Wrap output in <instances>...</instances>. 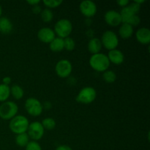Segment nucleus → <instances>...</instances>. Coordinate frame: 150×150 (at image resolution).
Listing matches in <instances>:
<instances>
[{"label": "nucleus", "mask_w": 150, "mask_h": 150, "mask_svg": "<svg viewBox=\"0 0 150 150\" xmlns=\"http://www.w3.org/2000/svg\"><path fill=\"white\" fill-rule=\"evenodd\" d=\"M133 34V27L129 23H122L119 29V35L123 39H128L131 38Z\"/></svg>", "instance_id": "dca6fc26"}, {"label": "nucleus", "mask_w": 150, "mask_h": 150, "mask_svg": "<svg viewBox=\"0 0 150 150\" xmlns=\"http://www.w3.org/2000/svg\"><path fill=\"white\" fill-rule=\"evenodd\" d=\"M56 150H73V149L67 145H60L56 149Z\"/></svg>", "instance_id": "72a5a7b5"}, {"label": "nucleus", "mask_w": 150, "mask_h": 150, "mask_svg": "<svg viewBox=\"0 0 150 150\" xmlns=\"http://www.w3.org/2000/svg\"><path fill=\"white\" fill-rule=\"evenodd\" d=\"M26 2L33 7V6L38 5V4L40 2V0H28V1H26Z\"/></svg>", "instance_id": "f704fd0d"}, {"label": "nucleus", "mask_w": 150, "mask_h": 150, "mask_svg": "<svg viewBox=\"0 0 150 150\" xmlns=\"http://www.w3.org/2000/svg\"><path fill=\"white\" fill-rule=\"evenodd\" d=\"M102 47V43H101L100 39L99 38H92L88 42V50L92 55L100 52Z\"/></svg>", "instance_id": "2eb2a0df"}, {"label": "nucleus", "mask_w": 150, "mask_h": 150, "mask_svg": "<svg viewBox=\"0 0 150 150\" xmlns=\"http://www.w3.org/2000/svg\"><path fill=\"white\" fill-rule=\"evenodd\" d=\"M107 57H108L110 63L111 62L114 64H117V65L122 64L125 60L124 54L120 50L118 49L109 51Z\"/></svg>", "instance_id": "4468645a"}, {"label": "nucleus", "mask_w": 150, "mask_h": 150, "mask_svg": "<svg viewBox=\"0 0 150 150\" xmlns=\"http://www.w3.org/2000/svg\"><path fill=\"white\" fill-rule=\"evenodd\" d=\"M54 32L58 38L64 39L68 38L73 31V24L68 19L62 18L59 20L54 26Z\"/></svg>", "instance_id": "7ed1b4c3"}, {"label": "nucleus", "mask_w": 150, "mask_h": 150, "mask_svg": "<svg viewBox=\"0 0 150 150\" xmlns=\"http://www.w3.org/2000/svg\"><path fill=\"white\" fill-rule=\"evenodd\" d=\"M41 124H42V127H43V128L45 130H51L55 128L57 123H56V121L53 118L47 117V118H45L44 120H42Z\"/></svg>", "instance_id": "b1692460"}, {"label": "nucleus", "mask_w": 150, "mask_h": 150, "mask_svg": "<svg viewBox=\"0 0 150 150\" xmlns=\"http://www.w3.org/2000/svg\"><path fill=\"white\" fill-rule=\"evenodd\" d=\"M18 107L13 101H5L0 105V118L4 120H10L16 117Z\"/></svg>", "instance_id": "20e7f679"}, {"label": "nucleus", "mask_w": 150, "mask_h": 150, "mask_svg": "<svg viewBox=\"0 0 150 150\" xmlns=\"http://www.w3.org/2000/svg\"><path fill=\"white\" fill-rule=\"evenodd\" d=\"M136 38L139 42L143 45H147L150 42V30L148 28L142 27L136 32Z\"/></svg>", "instance_id": "ddd939ff"}, {"label": "nucleus", "mask_w": 150, "mask_h": 150, "mask_svg": "<svg viewBox=\"0 0 150 150\" xmlns=\"http://www.w3.org/2000/svg\"><path fill=\"white\" fill-rule=\"evenodd\" d=\"M89 62L90 67L94 70L103 73L108 70L111 64L107 55L102 53H98L91 56Z\"/></svg>", "instance_id": "f257e3e1"}, {"label": "nucleus", "mask_w": 150, "mask_h": 150, "mask_svg": "<svg viewBox=\"0 0 150 150\" xmlns=\"http://www.w3.org/2000/svg\"><path fill=\"white\" fill-rule=\"evenodd\" d=\"M120 13L122 18V23H129V22L130 21L132 18L136 15L132 11V10L130 8V7L128 5L127 7H123Z\"/></svg>", "instance_id": "6ab92c4d"}, {"label": "nucleus", "mask_w": 150, "mask_h": 150, "mask_svg": "<svg viewBox=\"0 0 150 150\" xmlns=\"http://www.w3.org/2000/svg\"><path fill=\"white\" fill-rule=\"evenodd\" d=\"M79 9L82 15L87 18L93 17L96 14L98 10L96 4L90 0L81 1L79 6Z\"/></svg>", "instance_id": "9d476101"}, {"label": "nucleus", "mask_w": 150, "mask_h": 150, "mask_svg": "<svg viewBox=\"0 0 150 150\" xmlns=\"http://www.w3.org/2000/svg\"><path fill=\"white\" fill-rule=\"evenodd\" d=\"M38 38L42 42L49 44L56 38V34L51 28L42 27L38 31Z\"/></svg>", "instance_id": "f8f14e48"}, {"label": "nucleus", "mask_w": 150, "mask_h": 150, "mask_svg": "<svg viewBox=\"0 0 150 150\" xmlns=\"http://www.w3.org/2000/svg\"><path fill=\"white\" fill-rule=\"evenodd\" d=\"M128 6L130 7V8L131 9L132 11H133L135 14L138 15V13L140 11L141 5H139V4H138L136 2H133L131 3V4H129Z\"/></svg>", "instance_id": "c85d7f7f"}, {"label": "nucleus", "mask_w": 150, "mask_h": 150, "mask_svg": "<svg viewBox=\"0 0 150 150\" xmlns=\"http://www.w3.org/2000/svg\"><path fill=\"white\" fill-rule=\"evenodd\" d=\"M97 98L96 89L92 86L82 88L76 97V101L82 104H89L95 100Z\"/></svg>", "instance_id": "39448f33"}, {"label": "nucleus", "mask_w": 150, "mask_h": 150, "mask_svg": "<svg viewBox=\"0 0 150 150\" xmlns=\"http://www.w3.org/2000/svg\"><path fill=\"white\" fill-rule=\"evenodd\" d=\"M26 111L32 117H38L41 115L43 111V105L39 100L35 98H29L26 100L24 104Z\"/></svg>", "instance_id": "0eeeda50"}, {"label": "nucleus", "mask_w": 150, "mask_h": 150, "mask_svg": "<svg viewBox=\"0 0 150 150\" xmlns=\"http://www.w3.org/2000/svg\"><path fill=\"white\" fill-rule=\"evenodd\" d=\"M26 150H42V148L39 143L35 141H32L29 142L26 146Z\"/></svg>", "instance_id": "cd10ccee"}, {"label": "nucleus", "mask_w": 150, "mask_h": 150, "mask_svg": "<svg viewBox=\"0 0 150 150\" xmlns=\"http://www.w3.org/2000/svg\"><path fill=\"white\" fill-rule=\"evenodd\" d=\"M49 48L54 52H60L64 50V39L57 37L49 43Z\"/></svg>", "instance_id": "a211bd4d"}, {"label": "nucleus", "mask_w": 150, "mask_h": 150, "mask_svg": "<svg viewBox=\"0 0 150 150\" xmlns=\"http://www.w3.org/2000/svg\"><path fill=\"white\" fill-rule=\"evenodd\" d=\"M104 19L107 24L111 26H120L122 23V18L120 13L114 10L107 11L104 16Z\"/></svg>", "instance_id": "9b49d317"}, {"label": "nucleus", "mask_w": 150, "mask_h": 150, "mask_svg": "<svg viewBox=\"0 0 150 150\" xmlns=\"http://www.w3.org/2000/svg\"><path fill=\"white\" fill-rule=\"evenodd\" d=\"M40 16L42 21L45 22V23L51 22L54 18V13L51 11V10L48 8L42 10L40 13Z\"/></svg>", "instance_id": "393cba45"}, {"label": "nucleus", "mask_w": 150, "mask_h": 150, "mask_svg": "<svg viewBox=\"0 0 150 150\" xmlns=\"http://www.w3.org/2000/svg\"><path fill=\"white\" fill-rule=\"evenodd\" d=\"M29 139H29L27 133H24L17 135L15 140H16V143L18 146H21V147H26V145L30 142Z\"/></svg>", "instance_id": "412c9836"}, {"label": "nucleus", "mask_w": 150, "mask_h": 150, "mask_svg": "<svg viewBox=\"0 0 150 150\" xmlns=\"http://www.w3.org/2000/svg\"><path fill=\"white\" fill-rule=\"evenodd\" d=\"M13 23L7 17L0 18V32L3 34H10L13 30Z\"/></svg>", "instance_id": "f3484780"}, {"label": "nucleus", "mask_w": 150, "mask_h": 150, "mask_svg": "<svg viewBox=\"0 0 150 150\" xmlns=\"http://www.w3.org/2000/svg\"><path fill=\"white\" fill-rule=\"evenodd\" d=\"M10 88L5 84H0V102H5L10 98Z\"/></svg>", "instance_id": "4be33fe9"}, {"label": "nucleus", "mask_w": 150, "mask_h": 150, "mask_svg": "<svg viewBox=\"0 0 150 150\" xmlns=\"http://www.w3.org/2000/svg\"><path fill=\"white\" fill-rule=\"evenodd\" d=\"M10 95H12L13 98L18 100L23 98V95H24V91H23V88L19 85H13L10 88Z\"/></svg>", "instance_id": "aec40b11"}, {"label": "nucleus", "mask_w": 150, "mask_h": 150, "mask_svg": "<svg viewBox=\"0 0 150 150\" xmlns=\"http://www.w3.org/2000/svg\"><path fill=\"white\" fill-rule=\"evenodd\" d=\"M43 4L48 9H52L58 7L62 4V1L61 0H44Z\"/></svg>", "instance_id": "bb28decb"}, {"label": "nucleus", "mask_w": 150, "mask_h": 150, "mask_svg": "<svg viewBox=\"0 0 150 150\" xmlns=\"http://www.w3.org/2000/svg\"><path fill=\"white\" fill-rule=\"evenodd\" d=\"M117 4H118L119 6L123 8L125 7H127L130 4V2H129L128 0H119V1H117Z\"/></svg>", "instance_id": "7c9ffc66"}, {"label": "nucleus", "mask_w": 150, "mask_h": 150, "mask_svg": "<svg viewBox=\"0 0 150 150\" xmlns=\"http://www.w3.org/2000/svg\"><path fill=\"white\" fill-rule=\"evenodd\" d=\"M140 22H141V19L140 18H139V16H138V15H135V16L132 18L130 21L129 22V24L131 25V26L133 27V26H138V25L140 23Z\"/></svg>", "instance_id": "c756f323"}, {"label": "nucleus", "mask_w": 150, "mask_h": 150, "mask_svg": "<svg viewBox=\"0 0 150 150\" xmlns=\"http://www.w3.org/2000/svg\"><path fill=\"white\" fill-rule=\"evenodd\" d=\"M1 15H2V8H1V6L0 5V18H1Z\"/></svg>", "instance_id": "e433bc0d"}, {"label": "nucleus", "mask_w": 150, "mask_h": 150, "mask_svg": "<svg viewBox=\"0 0 150 150\" xmlns=\"http://www.w3.org/2000/svg\"><path fill=\"white\" fill-rule=\"evenodd\" d=\"M0 33H1V32H0Z\"/></svg>", "instance_id": "4c0bfd02"}, {"label": "nucleus", "mask_w": 150, "mask_h": 150, "mask_svg": "<svg viewBox=\"0 0 150 150\" xmlns=\"http://www.w3.org/2000/svg\"><path fill=\"white\" fill-rule=\"evenodd\" d=\"M73 70L71 62L67 59H62L57 63L55 71L57 76L62 79H65L70 76Z\"/></svg>", "instance_id": "1a4fd4ad"}, {"label": "nucleus", "mask_w": 150, "mask_h": 150, "mask_svg": "<svg viewBox=\"0 0 150 150\" xmlns=\"http://www.w3.org/2000/svg\"><path fill=\"white\" fill-rule=\"evenodd\" d=\"M76 47V42L74 40L70 37L66 38L64 39V49L68 51H72L74 50Z\"/></svg>", "instance_id": "a878e982"}, {"label": "nucleus", "mask_w": 150, "mask_h": 150, "mask_svg": "<svg viewBox=\"0 0 150 150\" xmlns=\"http://www.w3.org/2000/svg\"><path fill=\"white\" fill-rule=\"evenodd\" d=\"M29 125V122L25 116L16 115L10 120L9 127L13 133L16 135L26 133Z\"/></svg>", "instance_id": "f03ea898"}, {"label": "nucleus", "mask_w": 150, "mask_h": 150, "mask_svg": "<svg viewBox=\"0 0 150 150\" xmlns=\"http://www.w3.org/2000/svg\"><path fill=\"white\" fill-rule=\"evenodd\" d=\"M2 82H3V84H5L9 86L10 83H11V78H10L9 76H5L2 79Z\"/></svg>", "instance_id": "473e14b6"}, {"label": "nucleus", "mask_w": 150, "mask_h": 150, "mask_svg": "<svg viewBox=\"0 0 150 150\" xmlns=\"http://www.w3.org/2000/svg\"><path fill=\"white\" fill-rule=\"evenodd\" d=\"M134 2L137 3L138 4L141 5V4H143V3H144L145 1H144V0H139V1H138V0H136V1H135Z\"/></svg>", "instance_id": "c9c22d12"}, {"label": "nucleus", "mask_w": 150, "mask_h": 150, "mask_svg": "<svg viewBox=\"0 0 150 150\" xmlns=\"http://www.w3.org/2000/svg\"><path fill=\"white\" fill-rule=\"evenodd\" d=\"M44 133H45V129L42 127L41 122L35 121L29 123L27 130V134L29 139H32L35 142L39 141L43 137Z\"/></svg>", "instance_id": "6e6552de"}, {"label": "nucleus", "mask_w": 150, "mask_h": 150, "mask_svg": "<svg viewBox=\"0 0 150 150\" xmlns=\"http://www.w3.org/2000/svg\"><path fill=\"white\" fill-rule=\"evenodd\" d=\"M41 11H42V10H41V7L40 6L35 5L33 6V7H32V12L35 14H40Z\"/></svg>", "instance_id": "2f4dec72"}, {"label": "nucleus", "mask_w": 150, "mask_h": 150, "mask_svg": "<svg viewBox=\"0 0 150 150\" xmlns=\"http://www.w3.org/2000/svg\"><path fill=\"white\" fill-rule=\"evenodd\" d=\"M102 45L108 51L117 49L119 45V38L117 34L111 30L105 31L100 39Z\"/></svg>", "instance_id": "423d86ee"}, {"label": "nucleus", "mask_w": 150, "mask_h": 150, "mask_svg": "<svg viewBox=\"0 0 150 150\" xmlns=\"http://www.w3.org/2000/svg\"><path fill=\"white\" fill-rule=\"evenodd\" d=\"M103 79L105 81L106 83H112L117 79V74L115 73V72H114L113 70H107L105 72H103Z\"/></svg>", "instance_id": "5701e85b"}]
</instances>
